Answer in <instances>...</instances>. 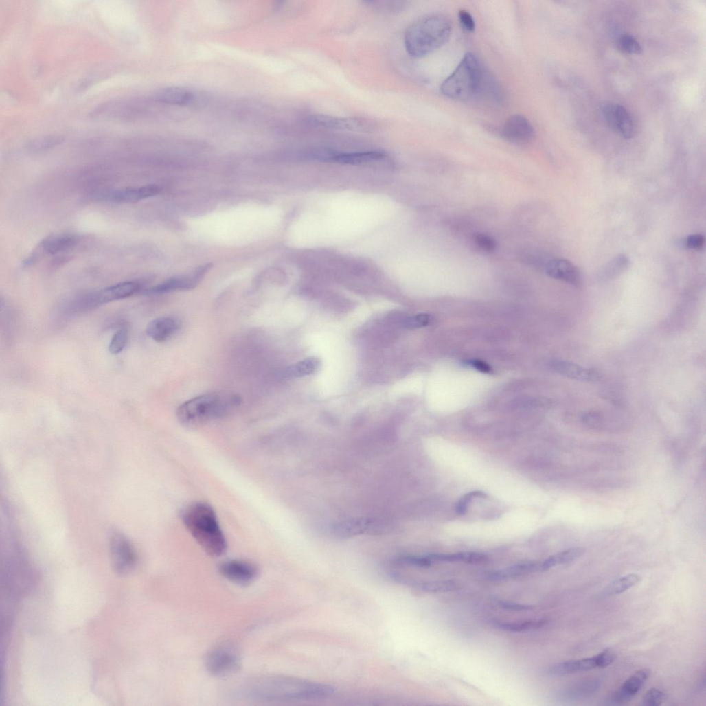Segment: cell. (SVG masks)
I'll return each mask as SVG.
<instances>
[{
	"mask_svg": "<svg viewBox=\"0 0 706 706\" xmlns=\"http://www.w3.org/2000/svg\"><path fill=\"white\" fill-rule=\"evenodd\" d=\"M440 89L443 95L453 100L484 99L500 103L503 98L500 86L473 53L464 56Z\"/></svg>",
	"mask_w": 706,
	"mask_h": 706,
	"instance_id": "cell-1",
	"label": "cell"
},
{
	"mask_svg": "<svg viewBox=\"0 0 706 706\" xmlns=\"http://www.w3.org/2000/svg\"><path fill=\"white\" fill-rule=\"evenodd\" d=\"M334 688L288 676H267L253 679L245 683L238 695L249 700L273 702L321 698L332 694Z\"/></svg>",
	"mask_w": 706,
	"mask_h": 706,
	"instance_id": "cell-2",
	"label": "cell"
},
{
	"mask_svg": "<svg viewBox=\"0 0 706 706\" xmlns=\"http://www.w3.org/2000/svg\"><path fill=\"white\" fill-rule=\"evenodd\" d=\"M183 522L199 546L212 557L225 554L227 543L214 508L207 503L196 502L182 512Z\"/></svg>",
	"mask_w": 706,
	"mask_h": 706,
	"instance_id": "cell-3",
	"label": "cell"
},
{
	"mask_svg": "<svg viewBox=\"0 0 706 706\" xmlns=\"http://www.w3.org/2000/svg\"><path fill=\"white\" fill-rule=\"evenodd\" d=\"M451 24L442 15H431L413 24L405 36L407 53L413 58L427 56L441 49L449 40Z\"/></svg>",
	"mask_w": 706,
	"mask_h": 706,
	"instance_id": "cell-4",
	"label": "cell"
},
{
	"mask_svg": "<svg viewBox=\"0 0 706 706\" xmlns=\"http://www.w3.org/2000/svg\"><path fill=\"white\" fill-rule=\"evenodd\" d=\"M240 402V398L236 396L226 402L218 395L206 394L193 398L179 407L176 418L184 426L197 429L223 418L229 408L239 405Z\"/></svg>",
	"mask_w": 706,
	"mask_h": 706,
	"instance_id": "cell-5",
	"label": "cell"
},
{
	"mask_svg": "<svg viewBox=\"0 0 706 706\" xmlns=\"http://www.w3.org/2000/svg\"><path fill=\"white\" fill-rule=\"evenodd\" d=\"M140 289L141 286L137 282H121L74 297L67 304L68 310L75 314L87 312L109 302L128 298Z\"/></svg>",
	"mask_w": 706,
	"mask_h": 706,
	"instance_id": "cell-6",
	"label": "cell"
},
{
	"mask_svg": "<svg viewBox=\"0 0 706 706\" xmlns=\"http://www.w3.org/2000/svg\"><path fill=\"white\" fill-rule=\"evenodd\" d=\"M207 671L218 678H225L237 673L242 665V656L238 648L231 643H224L211 650L205 660Z\"/></svg>",
	"mask_w": 706,
	"mask_h": 706,
	"instance_id": "cell-7",
	"label": "cell"
},
{
	"mask_svg": "<svg viewBox=\"0 0 706 706\" xmlns=\"http://www.w3.org/2000/svg\"><path fill=\"white\" fill-rule=\"evenodd\" d=\"M109 549L115 572L121 576L131 573L136 567L137 557L130 540L121 532L115 531L111 534Z\"/></svg>",
	"mask_w": 706,
	"mask_h": 706,
	"instance_id": "cell-8",
	"label": "cell"
},
{
	"mask_svg": "<svg viewBox=\"0 0 706 706\" xmlns=\"http://www.w3.org/2000/svg\"><path fill=\"white\" fill-rule=\"evenodd\" d=\"M615 658V652L608 648L593 657L570 660L554 664L547 668V673L551 675H566L589 671L595 668H604L610 665Z\"/></svg>",
	"mask_w": 706,
	"mask_h": 706,
	"instance_id": "cell-9",
	"label": "cell"
},
{
	"mask_svg": "<svg viewBox=\"0 0 706 706\" xmlns=\"http://www.w3.org/2000/svg\"><path fill=\"white\" fill-rule=\"evenodd\" d=\"M223 577L231 582L240 586L251 584L258 578V567L247 561L231 560L223 562L219 567Z\"/></svg>",
	"mask_w": 706,
	"mask_h": 706,
	"instance_id": "cell-10",
	"label": "cell"
},
{
	"mask_svg": "<svg viewBox=\"0 0 706 706\" xmlns=\"http://www.w3.org/2000/svg\"><path fill=\"white\" fill-rule=\"evenodd\" d=\"M534 126L521 115L510 117L501 129V135L506 141L515 144H526L535 137Z\"/></svg>",
	"mask_w": 706,
	"mask_h": 706,
	"instance_id": "cell-11",
	"label": "cell"
},
{
	"mask_svg": "<svg viewBox=\"0 0 706 706\" xmlns=\"http://www.w3.org/2000/svg\"><path fill=\"white\" fill-rule=\"evenodd\" d=\"M609 126L622 137L629 139L635 135V126L629 112L622 106L608 103L602 109Z\"/></svg>",
	"mask_w": 706,
	"mask_h": 706,
	"instance_id": "cell-12",
	"label": "cell"
},
{
	"mask_svg": "<svg viewBox=\"0 0 706 706\" xmlns=\"http://www.w3.org/2000/svg\"><path fill=\"white\" fill-rule=\"evenodd\" d=\"M161 189L155 185L141 187H126L110 191L102 196V199L112 203L130 204L138 203L159 194Z\"/></svg>",
	"mask_w": 706,
	"mask_h": 706,
	"instance_id": "cell-13",
	"label": "cell"
},
{
	"mask_svg": "<svg viewBox=\"0 0 706 706\" xmlns=\"http://www.w3.org/2000/svg\"><path fill=\"white\" fill-rule=\"evenodd\" d=\"M212 266V264L201 266L192 275L170 279L145 292L147 294H162L175 291L192 290L198 285Z\"/></svg>",
	"mask_w": 706,
	"mask_h": 706,
	"instance_id": "cell-14",
	"label": "cell"
},
{
	"mask_svg": "<svg viewBox=\"0 0 706 706\" xmlns=\"http://www.w3.org/2000/svg\"><path fill=\"white\" fill-rule=\"evenodd\" d=\"M650 675V670L644 668L635 672L613 694L611 701L614 704L630 702L640 691Z\"/></svg>",
	"mask_w": 706,
	"mask_h": 706,
	"instance_id": "cell-15",
	"label": "cell"
},
{
	"mask_svg": "<svg viewBox=\"0 0 706 706\" xmlns=\"http://www.w3.org/2000/svg\"><path fill=\"white\" fill-rule=\"evenodd\" d=\"M546 273L551 277L566 282L574 286L582 283V275L578 269L571 262L564 259H554L545 265Z\"/></svg>",
	"mask_w": 706,
	"mask_h": 706,
	"instance_id": "cell-16",
	"label": "cell"
},
{
	"mask_svg": "<svg viewBox=\"0 0 706 706\" xmlns=\"http://www.w3.org/2000/svg\"><path fill=\"white\" fill-rule=\"evenodd\" d=\"M181 324L178 320L172 317H163L150 321L146 327L147 335L156 342H165L180 330Z\"/></svg>",
	"mask_w": 706,
	"mask_h": 706,
	"instance_id": "cell-17",
	"label": "cell"
},
{
	"mask_svg": "<svg viewBox=\"0 0 706 706\" xmlns=\"http://www.w3.org/2000/svg\"><path fill=\"white\" fill-rule=\"evenodd\" d=\"M157 102L175 106L192 104L196 100L195 93L191 90L180 87H169L159 89L153 95Z\"/></svg>",
	"mask_w": 706,
	"mask_h": 706,
	"instance_id": "cell-18",
	"label": "cell"
},
{
	"mask_svg": "<svg viewBox=\"0 0 706 706\" xmlns=\"http://www.w3.org/2000/svg\"><path fill=\"white\" fill-rule=\"evenodd\" d=\"M551 367L558 374L572 380L582 382H596L600 380V375L596 371L570 362L554 361L551 363Z\"/></svg>",
	"mask_w": 706,
	"mask_h": 706,
	"instance_id": "cell-19",
	"label": "cell"
},
{
	"mask_svg": "<svg viewBox=\"0 0 706 706\" xmlns=\"http://www.w3.org/2000/svg\"><path fill=\"white\" fill-rule=\"evenodd\" d=\"M80 242L77 235L60 234L45 238L39 245V251L45 255H55L76 247Z\"/></svg>",
	"mask_w": 706,
	"mask_h": 706,
	"instance_id": "cell-20",
	"label": "cell"
},
{
	"mask_svg": "<svg viewBox=\"0 0 706 706\" xmlns=\"http://www.w3.org/2000/svg\"><path fill=\"white\" fill-rule=\"evenodd\" d=\"M308 121L314 126L335 129L361 130L367 128V126L365 122L358 118L336 117L320 115L311 116Z\"/></svg>",
	"mask_w": 706,
	"mask_h": 706,
	"instance_id": "cell-21",
	"label": "cell"
},
{
	"mask_svg": "<svg viewBox=\"0 0 706 706\" xmlns=\"http://www.w3.org/2000/svg\"><path fill=\"white\" fill-rule=\"evenodd\" d=\"M540 562H522L509 567L490 572L487 578L492 582H499L514 578L521 576L540 571Z\"/></svg>",
	"mask_w": 706,
	"mask_h": 706,
	"instance_id": "cell-22",
	"label": "cell"
},
{
	"mask_svg": "<svg viewBox=\"0 0 706 706\" xmlns=\"http://www.w3.org/2000/svg\"><path fill=\"white\" fill-rule=\"evenodd\" d=\"M385 157L382 151L371 150L356 152L328 153L326 159L346 164H359L379 161Z\"/></svg>",
	"mask_w": 706,
	"mask_h": 706,
	"instance_id": "cell-23",
	"label": "cell"
},
{
	"mask_svg": "<svg viewBox=\"0 0 706 706\" xmlns=\"http://www.w3.org/2000/svg\"><path fill=\"white\" fill-rule=\"evenodd\" d=\"M601 681L597 679L587 680L570 685L560 693L565 700H577L594 694L600 687Z\"/></svg>",
	"mask_w": 706,
	"mask_h": 706,
	"instance_id": "cell-24",
	"label": "cell"
},
{
	"mask_svg": "<svg viewBox=\"0 0 706 706\" xmlns=\"http://www.w3.org/2000/svg\"><path fill=\"white\" fill-rule=\"evenodd\" d=\"M584 553L582 548H573L554 555L540 563V571H546L558 565L570 564L580 558Z\"/></svg>",
	"mask_w": 706,
	"mask_h": 706,
	"instance_id": "cell-25",
	"label": "cell"
},
{
	"mask_svg": "<svg viewBox=\"0 0 706 706\" xmlns=\"http://www.w3.org/2000/svg\"><path fill=\"white\" fill-rule=\"evenodd\" d=\"M430 559L440 562H464L467 564H481L487 562L488 557L479 553H459L455 554H432Z\"/></svg>",
	"mask_w": 706,
	"mask_h": 706,
	"instance_id": "cell-26",
	"label": "cell"
},
{
	"mask_svg": "<svg viewBox=\"0 0 706 706\" xmlns=\"http://www.w3.org/2000/svg\"><path fill=\"white\" fill-rule=\"evenodd\" d=\"M490 623L494 628L501 630L519 633L540 628L547 622L545 619L529 620L520 622H503L498 620H491Z\"/></svg>",
	"mask_w": 706,
	"mask_h": 706,
	"instance_id": "cell-27",
	"label": "cell"
},
{
	"mask_svg": "<svg viewBox=\"0 0 706 706\" xmlns=\"http://www.w3.org/2000/svg\"><path fill=\"white\" fill-rule=\"evenodd\" d=\"M320 363V361L316 358L306 359L287 369L285 376L296 378L310 376L318 370Z\"/></svg>",
	"mask_w": 706,
	"mask_h": 706,
	"instance_id": "cell-28",
	"label": "cell"
},
{
	"mask_svg": "<svg viewBox=\"0 0 706 706\" xmlns=\"http://www.w3.org/2000/svg\"><path fill=\"white\" fill-rule=\"evenodd\" d=\"M459 584L453 580H429L421 583L417 590L428 593H444L457 591Z\"/></svg>",
	"mask_w": 706,
	"mask_h": 706,
	"instance_id": "cell-29",
	"label": "cell"
},
{
	"mask_svg": "<svg viewBox=\"0 0 706 706\" xmlns=\"http://www.w3.org/2000/svg\"><path fill=\"white\" fill-rule=\"evenodd\" d=\"M642 578L637 574L627 575L611 584L605 590L606 595L622 594L641 581Z\"/></svg>",
	"mask_w": 706,
	"mask_h": 706,
	"instance_id": "cell-30",
	"label": "cell"
},
{
	"mask_svg": "<svg viewBox=\"0 0 706 706\" xmlns=\"http://www.w3.org/2000/svg\"><path fill=\"white\" fill-rule=\"evenodd\" d=\"M629 259L624 255H619L601 270L602 277H613L623 272L629 265Z\"/></svg>",
	"mask_w": 706,
	"mask_h": 706,
	"instance_id": "cell-31",
	"label": "cell"
},
{
	"mask_svg": "<svg viewBox=\"0 0 706 706\" xmlns=\"http://www.w3.org/2000/svg\"><path fill=\"white\" fill-rule=\"evenodd\" d=\"M128 338V330L126 327H121L113 334L109 346V350L113 355H117L125 348Z\"/></svg>",
	"mask_w": 706,
	"mask_h": 706,
	"instance_id": "cell-32",
	"label": "cell"
},
{
	"mask_svg": "<svg viewBox=\"0 0 706 706\" xmlns=\"http://www.w3.org/2000/svg\"><path fill=\"white\" fill-rule=\"evenodd\" d=\"M618 49L624 54L630 55L640 54L642 48L637 40L631 35L622 36L617 43Z\"/></svg>",
	"mask_w": 706,
	"mask_h": 706,
	"instance_id": "cell-33",
	"label": "cell"
},
{
	"mask_svg": "<svg viewBox=\"0 0 706 706\" xmlns=\"http://www.w3.org/2000/svg\"><path fill=\"white\" fill-rule=\"evenodd\" d=\"M63 141V138L57 136H49L36 139L32 141L29 148L33 151H44L60 145Z\"/></svg>",
	"mask_w": 706,
	"mask_h": 706,
	"instance_id": "cell-34",
	"label": "cell"
},
{
	"mask_svg": "<svg viewBox=\"0 0 706 706\" xmlns=\"http://www.w3.org/2000/svg\"><path fill=\"white\" fill-rule=\"evenodd\" d=\"M433 317L426 313L409 317L403 321V326L408 329H415L429 326L433 321Z\"/></svg>",
	"mask_w": 706,
	"mask_h": 706,
	"instance_id": "cell-35",
	"label": "cell"
},
{
	"mask_svg": "<svg viewBox=\"0 0 706 706\" xmlns=\"http://www.w3.org/2000/svg\"><path fill=\"white\" fill-rule=\"evenodd\" d=\"M475 244L481 251L486 253L494 252L497 247L496 240L486 234H476L473 236Z\"/></svg>",
	"mask_w": 706,
	"mask_h": 706,
	"instance_id": "cell-36",
	"label": "cell"
},
{
	"mask_svg": "<svg viewBox=\"0 0 706 706\" xmlns=\"http://www.w3.org/2000/svg\"><path fill=\"white\" fill-rule=\"evenodd\" d=\"M666 699V694L659 689L651 688L643 697V704L647 706H658Z\"/></svg>",
	"mask_w": 706,
	"mask_h": 706,
	"instance_id": "cell-37",
	"label": "cell"
},
{
	"mask_svg": "<svg viewBox=\"0 0 706 706\" xmlns=\"http://www.w3.org/2000/svg\"><path fill=\"white\" fill-rule=\"evenodd\" d=\"M365 3L369 4L371 7L376 8V10L385 11V12H397L402 10L405 8V3L404 2H366Z\"/></svg>",
	"mask_w": 706,
	"mask_h": 706,
	"instance_id": "cell-38",
	"label": "cell"
},
{
	"mask_svg": "<svg viewBox=\"0 0 706 706\" xmlns=\"http://www.w3.org/2000/svg\"><path fill=\"white\" fill-rule=\"evenodd\" d=\"M705 244V238L701 234L691 235L682 240L681 245L692 250H701Z\"/></svg>",
	"mask_w": 706,
	"mask_h": 706,
	"instance_id": "cell-39",
	"label": "cell"
},
{
	"mask_svg": "<svg viewBox=\"0 0 706 706\" xmlns=\"http://www.w3.org/2000/svg\"><path fill=\"white\" fill-rule=\"evenodd\" d=\"M486 496V494L479 491L468 493L467 494L464 495L459 501L456 508L457 512L460 514H464L466 512L467 508L472 498L475 497H483Z\"/></svg>",
	"mask_w": 706,
	"mask_h": 706,
	"instance_id": "cell-40",
	"label": "cell"
},
{
	"mask_svg": "<svg viewBox=\"0 0 706 706\" xmlns=\"http://www.w3.org/2000/svg\"><path fill=\"white\" fill-rule=\"evenodd\" d=\"M459 20L464 30L469 32H473L475 30V23L471 14L466 10L459 12Z\"/></svg>",
	"mask_w": 706,
	"mask_h": 706,
	"instance_id": "cell-41",
	"label": "cell"
},
{
	"mask_svg": "<svg viewBox=\"0 0 706 706\" xmlns=\"http://www.w3.org/2000/svg\"><path fill=\"white\" fill-rule=\"evenodd\" d=\"M495 602L499 607L508 611H524L533 609V607L531 606L519 604L510 602L497 600Z\"/></svg>",
	"mask_w": 706,
	"mask_h": 706,
	"instance_id": "cell-42",
	"label": "cell"
},
{
	"mask_svg": "<svg viewBox=\"0 0 706 706\" xmlns=\"http://www.w3.org/2000/svg\"><path fill=\"white\" fill-rule=\"evenodd\" d=\"M468 365L482 373L490 374L492 371L490 367L481 361L472 360L467 363Z\"/></svg>",
	"mask_w": 706,
	"mask_h": 706,
	"instance_id": "cell-43",
	"label": "cell"
}]
</instances>
